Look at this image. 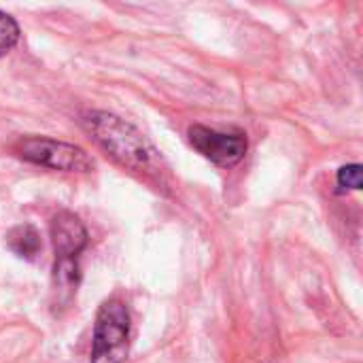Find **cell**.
Instances as JSON below:
<instances>
[{
    "mask_svg": "<svg viewBox=\"0 0 363 363\" xmlns=\"http://www.w3.org/2000/svg\"><path fill=\"white\" fill-rule=\"evenodd\" d=\"M338 187L340 189H362V166L359 164H349L338 170Z\"/></svg>",
    "mask_w": 363,
    "mask_h": 363,
    "instance_id": "9c48e42d",
    "label": "cell"
},
{
    "mask_svg": "<svg viewBox=\"0 0 363 363\" xmlns=\"http://www.w3.org/2000/svg\"><path fill=\"white\" fill-rule=\"evenodd\" d=\"M49 232H51L55 257H77L79 259L81 251L87 247V240H89L83 221L70 211H60L51 219Z\"/></svg>",
    "mask_w": 363,
    "mask_h": 363,
    "instance_id": "5b68a950",
    "label": "cell"
},
{
    "mask_svg": "<svg viewBox=\"0 0 363 363\" xmlns=\"http://www.w3.org/2000/svg\"><path fill=\"white\" fill-rule=\"evenodd\" d=\"M85 130L98 143V147L121 168L140 174L143 179H160L164 174L162 157L149 138L132 123L106 111H91L83 117Z\"/></svg>",
    "mask_w": 363,
    "mask_h": 363,
    "instance_id": "6da1fadb",
    "label": "cell"
},
{
    "mask_svg": "<svg viewBox=\"0 0 363 363\" xmlns=\"http://www.w3.org/2000/svg\"><path fill=\"white\" fill-rule=\"evenodd\" d=\"M191 147L206 160H211L215 166L232 168L240 164L247 155L249 140L245 132H219L206 125H191L187 130Z\"/></svg>",
    "mask_w": 363,
    "mask_h": 363,
    "instance_id": "277c9868",
    "label": "cell"
},
{
    "mask_svg": "<svg viewBox=\"0 0 363 363\" xmlns=\"http://www.w3.org/2000/svg\"><path fill=\"white\" fill-rule=\"evenodd\" d=\"M81 285V266L77 257H55L53 277H51V294H53V308L66 311Z\"/></svg>",
    "mask_w": 363,
    "mask_h": 363,
    "instance_id": "8992f818",
    "label": "cell"
},
{
    "mask_svg": "<svg viewBox=\"0 0 363 363\" xmlns=\"http://www.w3.org/2000/svg\"><path fill=\"white\" fill-rule=\"evenodd\" d=\"M13 151L36 166L64 170V172H89L94 168V160L89 153L77 145L45 138V136H28L15 143Z\"/></svg>",
    "mask_w": 363,
    "mask_h": 363,
    "instance_id": "3957f363",
    "label": "cell"
},
{
    "mask_svg": "<svg viewBox=\"0 0 363 363\" xmlns=\"http://www.w3.org/2000/svg\"><path fill=\"white\" fill-rule=\"evenodd\" d=\"M6 245L9 249L26 259H34L40 251V234L32 225H17L6 234Z\"/></svg>",
    "mask_w": 363,
    "mask_h": 363,
    "instance_id": "52a82bcc",
    "label": "cell"
},
{
    "mask_svg": "<svg viewBox=\"0 0 363 363\" xmlns=\"http://www.w3.org/2000/svg\"><path fill=\"white\" fill-rule=\"evenodd\" d=\"M19 40V26L17 21L0 11V55L9 53Z\"/></svg>",
    "mask_w": 363,
    "mask_h": 363,
    "instance_id": "ba28073f",
    "label": "cell"
},
{
    "mask_svg": "<svg viewBox=\"0 0 363 363\" xmlns=\"http://www.w3.org/2000/svg\"><path fill=\"white\" fill-rule=\"evenodd\" d=\"M130 330L132 319L128 306L113 298L106 300L94 325L91 338V363H123L130 353Z\"/></svg>",
    "mask_w": 363,
    "mask_h": 363,
    "instance_id": "7a4b0ae2",
    "label": "cell"
}]
</instances>
